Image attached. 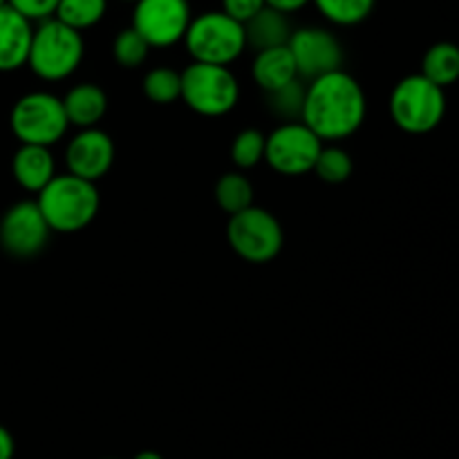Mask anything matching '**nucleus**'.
Returning a JSON list of instances; mask_svg holds the SVG:
<instances>
[{
    "label": "nucleus",
    "mask_w": 459,
    "mask_h": 459,
    "mask_svg": "<svg viewBox=\"0 0 459 459\" xmlns=\"http://www.w3.org/2000/svg\"><path fill=\"white\" fill-rule=\"evenodd\" d=\"M366 112L368 101L361 83L350 72L336 70L309 81L300 121L321 142H341L361 128Z\"/></svg>",
    "instance_id": "obj_1"
},
{
    "label": "nucleus",
    "mask_w": 459,
    "mask_h": 459,
    "mask_svg": "<svg viewBox=\"0 0 459 459\" xmlns=\"http://www.w3.org/2000/svg\"><path fill=\"white\" fill-rule=\"evenodd\" d=\"M40 213L48 222L49 231L76 233L83 231L97 218L99 197L97 184L85 182L74 175H56L36 197Z\"/></svg>",
    "instance_id": "obj_2"
},
{
    "label": "nucleus",
    "mask_w": 459,
    "mask_h": 459,
    "mask_svg": "<svg viewBox=\"0 0 459 459\" xmlns=\"http://www.w3.org/2000/svg\"><path fill=\"white\" fill-rule=\"evenodd\" d=\"M83 54V34L56 18H48L34 27L27 65L39 79L56 83L79 70Z\"/></svg>",
    "instance_id": "obj_3"
},
{
    "label": "nucleus",
    "mask_w": 459,
    "mask_h": 459,
    "mask_svg": "<svg viewBox=\"0 0 459 459\" xmlns=\"http://www.w3.org/2000/svg\"><path fill=\"white\" fill-rule=\"evenodd\" d=\"M182 43L191 54L193 63L229 67L247 49L245 25L227 16L222 9L197 13L193 16Z\"/></svg>",
    "instance_id": "obj_4"
},
{
    "label": "nucleus",
    "mask_w": 459,
    "mask_h": 459,
    "mask_svg": "<svg viewBox=\"0 0 459 459\" xmlns=\"http://www.w3.org/2000/svg\"><path fill=\"white\" fill-rule=\"evenodd\" d=\"M446 115V94L426 76H403L390 94V117L408 134H426Z\"/></svg>",
    "instance_id": "obj_5"
},
{
    "label": "nucleus",
    "mask_w": 459,
    "mask_h": 459,
    "mask_svg": "<svg viewBox=\"0 0 459 459\" xmlns=\"http://www.w3.org/2000/svg\"><path fill=\"white\" fill-rule=\"evenodd\" d=\"M182 74V101L202 117H224L238 106L240 85L229 67L191 63Z\"/></svg>",
    "instance_id": "obj_6"
},
{
    "label": "nucleus",
    "mask_w": 459,
    "mask_h": 459,
    "mask_svg": "<svg viewBox=\"0 0 459 459\" xmlns=\"http://www.w3.org/2000/svg\"><path fill=\"white\" fill-rule=\"evenodd\" d=\"M12 133L25 146H54L67 133V117L56 94L30 92L12 108Z\"/></svg>",
    "instance_id": "obj_7"
},
{
    "label": "nucleus",
    "mask_w": 459,
    "mask_h": 459,
    "mask_svg": "<svg viewBox=\"0 0 459 459\" xmlns=\"http://www.w3.org/2000/svg\"><path fill=\"white\" fill-rule=\"evenodd\" d=\"M227 240L242 260L264 264L282 251L285 231L276 215L260 206H249L229 218Z\"/></svg>",
    "instance_id": "obj_8"
},
{
    "label": "nucleus",
    "mask_w": 459,
    "mask_h": 459,
    "mask_svg": "<svg viewBox=\"0 0 459 459\" xmlns=\"http://www.w3.org/2000/svg\"><path fill=\"white\" fill-rule=\"evenodd\" d=\"M321 151V139L303 121H294V124H281L272 134H267L264 161L276 173L299 178V175L312 173Z\"/></svg>",
    "instance_id": "obj_9"
},
{
    "label": "nucleus",
    "mask_w": 459,
    "mask_h": 459,
    "mask_svg": "<svg viewBox=\"0 0 459 459\" xmlns=\"http://www.w3.org/2000/svg\"><path fill=\"white\" fill-rule=\"evenodd\" d=\"M191 21L188 0H137L130 27L151 48H173L182 43Z\"/></svg>",
    "instance_id": "obj_10"
},
{
    "label": "nucleus",
    "mask_w": 459,
    "mask_h": 459,
    "mask_svg": "<svg viewBox=\"0 0 459 459\" xmlns=\"http://www.w3.org/2000/svg\"><path fill=\"white\" fill-rule=\"evenodd\" d=\"M291 58L296 63L300 81H314L330 72L343 70V48L341 40L325 27H300L290 36Z\"/></svg>",
    "instance_id": "obj_11"
},
{
    "label": "nucleus",
    "mask_w": 459,
    "mask_h": 459,
    "mask_svg": "<svg viewBox=\"0 0 459 459\" xmlns=\"http://www.w3.org/2000/svg\"><path fill=\"white\" fill-rule=\"evenodd\" d=\"M49 227L36 202L9 206L0 220V247L13 258H34L49 240Z\"/></svg>",
    "instance_id": "obj_12"
},
{
    "label": "nucleus",
    "mask_w": 459,
    "mask_h": 459,
    "mask_svg": "<svg viewBox=\"0 0 459 459\" xmlns=\"http://www.w3.org/2000/svg\"><path fill=\"white\" fill-rule=\"evenodd\" d=\"M115 164V143L99 128L79 130L65 148L67 173L97 184Z\"/></svg>",
    "instance_id": "obj_13"
},
{
    "label": "nucleus",
    "mask_w": 459,
    "mask_h": 459,
    "mask_svg": "<svg viewBox=\"0 0 459 459\" xmlns=\"http://www.w3.org/2000/svg\"><path fill=\"white\" fill-rule=\"evenodd\" d=\"M34 25L9 4L0 9V72H13L27 65Z\"/></svg>",
    "instance_id": "obj_14"
},
{
    "label": "nucleus",
    "mask_w": 459,
    "mask_h": 459,
    "mask_svg": "<svg viewBox=\"0 0 459 459\" xmlns=\"http://www.w3.org/2000/svg\"><path fill=\"white\" fill-rule=\"evenodd\" d=\"M12 170L18 186H22L30 193H40L56 178V161H54L49 148L21 143V148L13 155Z\"/></svg>",
    "instance_id": "obj_15"
},
{
    "label": "nucleus",
    "mask_w": 459,
    "mask_h": 459,
    "mask_svg": "<svg viewBox=\"0 0 459 459\" xmlns=\"http://www.w3.org/2000/svg\"><path fill=\"white\" fill-rule=\"evenodd\" d=\"M63 101L67 124L79 130L97 128L108 110V97L101 85L97 83H79L67 90Z\"/></svg>",
    "instance_id": "obj_16"
},
{
    "label": "nucleus",
    "mask_w": 459,
    "mask_h": 459,
    "mask_svg": "<svg viewBox=\"0 0 459 459\" xmlns=\"http://www.w3.org/2000/svg\"><path fill=\"white\" fill-rule=\"evenodd\" d=\"M251 76H254L255 85L264 94L285 88L291 81L299 79V72H296V63L291 58L290 48L282 45V48L255 52L254 65H251Z\"/></svg>",
    "instance_id": "obj_17"
},
{
    "label": "nucleus",
    "mask_w": 459,
    "mask_h": 459,
    "mask_svg": "<svg viewBox=\"0 0 459 459\" xmlns=\"http://www.w3.org/2000/svg\"><path fill=\"white\" fill-rule=\"evenodd\" d=\"M291 22L287 13L276 12L272 7H264L255 13L251 21L245 22V36L247 45L254 48L255 52L272 48H282L290 43L291 36Z\"/></svg>",
    "instance_id": "obj_18"
},
{
    "label": "nucleus",
    "mask_w": 459,
    "mask_h": 459,
    "mask_svg": "<svg viewBox=\"0 0 459 459\" xmlns=\"http://www.w3.org/2000/svg\"><path fill=\"white\" fill-rule=\"evenodd\" d=\"M421 76L435 83L437 88H446L459 79V48L455 43H435L426 49L421 61Z\"/></svg>",
    "instance_id": "obj_19"
},
{
    "label": "nucleus",
    "mask_w": 459,
    "mask_h": 459,
    "mask_svg": "<svg viewBox=\"0 0 459 459\" xmlns=\"http://www.w3.org/2000/svg\"><path fill=\"white\" fill-rule=\"evenodd\" d=\"M215 202L229 215H236L254 206V186H251L249 178L238 170L224 173L215 184Z\"/></svg>",
    "instance_id": "obj_20"
},
{
    "label": "nucleus",
    "mask_w": 459,
    "mask_h": 459,
    "mask_svg": "<svg viewBox=\"0 0 459 459\" xmlns=\"http://www.w3.org/2000/svg\"><path fill=\"white\" fill-rule=\"evenodd\" d=\"M108 12V0H58L54 18L76 31L99 25Z\"/></svg>",
    "instance_id": "obj_21"
},
{
    "label": "nucleus",
    "mask_w": 459,
    "mask_h": 459,
    "mask_svg": "<svg viewBox=\"0 0 459 459\" xmlns=\"http://www.w3.org/2000/svg\"><path fill=\"white\" fill-rule=\"evenodd\" d=\"M305 88H307V85L300 79H296L291 81L290 85H285V88L264 94V99H267V110L272 112L276 119H281L282 124L300 121L303 119L305 108Z\"/></svg>",
    "instance_id": "obj_22"
},
{
    "label": "nucleus",
    "mask_w": 459,
    "mask_h": 459,
    "mask_svg": "<svg viewBox=\"0 0 459 459\" xmlns=\"http://www.w3.org/2000/svg\"><path fill=\"white\" fill-rule=\"evenodd\" d=\"M325 21L341 27H352L366 21L377 0H312Z\"/></svg>",
    "instance_id": "obj_23"
},
{
    "label": "nucleus",
    "mask_w": 459,
    "mask_h": 459,
    "mask_svg": "<svg viewBox=\"0 0 459 459\" xmlns=\"http://www.w3.org/2000/svg\"><path fill=\"white\" fill-rule=\"evenodd\" d=\"M143 94L151 99L152 103H173L182 97V74L175 72L173 67H152L146 76H143Z\"/></svg>",
    "instance_id": "obj_24"
},
{
    "label": "nucleus",
    "mask_w": 459,
    "mask_h": 459,
    "mask_svg": "<svg viewBox=\"0 0 459 459\" xmlns=\"http://www.w3.org/2000/svg\"><path fill=\"white\" fill-rule=\"evenodd\" d=\"M352 170H354V161L345 148L323 146L312 173H316L318 179H323L325 184H343L348 182Z\"/></svg>",
    "instance_id": "obj_25"
},
{
    "label": "nucleus",
    "mask_w": 459,
    "mask_h": 459,
    "mask_svg": "<svg viewBox=\"0 0 459 459\" xmlns=\"http://www.w3.org/2000/svg\"><path fill=\"white\" fill-rule=\"evenodd\" d=\"M264 143H267V137L260 130L247 128L238 133L231 143L233 164L240 170H249L258 166L264 160Z\"/></svg>",
    "instance_id": "obj_26"
},
{
    "label": "nucleus",
    "mask_w": 459,
    "mask_h": 459,
    "mask_svg": "<svg viewBox=\"0 0 459 459\" xmlns=\"http://www.w3.org/2000/svg\"><path fill=\"white\" fill-rule=\"evenodd\" d=\"M148 52H151V45L133 30V27H126L112 40V56L119 63L121 67H133L143 65V61L148 58Z\"/></svg>",
    "instance_id": "obj_27"
},
{
    "label": "nucleus",
    "mask_w": 459,
    "mask_h": 459,
    "mask_svg": "<svg viewBox=\"0 0 459 459\" xmlns=\"http://www.w3.org/2000/svg\"><path fill=\"white\" fill-rule=\"evenodd\" d=\"M7 4L30 22H43L54 18L58 0H7Z\"/></svg>",
    "instance_id": "obj_28"
},
{
    "label": "nucleus",
    "mask_w": 459,
    "mask_h": 459,
    "mask_svg": "<svg viewBox=\"0 0 459 459\" xmlns=\"http://www.w3.org/2000/svg\"><path fill=\"white\" fill-rule=\"evenodd\" d=\"M264 7H267L264 0H222V12L231 16L233 21L242 22V25L251 21Z\"/></svg>",
    "instance_id": "obj_29"
},
{
    "label": "nucleus",
    "mask_w": 459,
    "mask_h": 459,
    "mask_svg": "<svg viewBox=\"0 0 459 459\" xmlns=\"http://www.w3.org/2000/svg\"><path fill=\"white\" fill-rule=\"evenodd\" d=\"M264 3H267V7L276 9V12L287 13V16H290V13L300 12V9H303L305 4L312 3V0H264Z\"/></svg>",
    "instance_id": "obj_30"
},
{
    "label": "nucleus",
    "mask_w": 459,
    "mask_h": 459,
    "mask_svg": "<svg viewBox=\"0 0 459 459\" xmlns=\"http://www.w3.org/2000/svg\"><path fill=\"white\" fill-rule=\"evenodd\" d=\"M13 451H16V444H13L12 433L0 426V459H13Z\"/></svg>",
    "instance_id": "obj_31"
},
{
    "label": "nucleus",
    "mask_w": 459,
    "mask_h": 459,
    "mask_svg": "<svg viewBox=\"0 0 459 459\" xmlns=\"http://www.w3.org/2000/svg\"><path fill=\"white\" fill-rule=\"evenodd\" d=\"M133 459H164V457H161L157 451H142V453H137Z\"/></svg>",
    "instance_id": "obj_32"
},
{
    "label": "nucleus",
    "mask_w": 459,
    "mask_h": 459,
    "mask_svg": "<svg viewBox=\"0 0 459 459\" xmlns=\"http://www.w3.org/2000/svg\"><path fill=\"white\" fill-rule=\"evenodd\" d=\"M4 4H7V0H0V9H3Z\"/></svg>",
    "instance_id": "obj_33"
},
{
    "label": "nucleus",
    "mask_w": 459,
    "mask_h": 459,
    "mask_svg": "<svg viewBox=\"0 0 459 459\" xmlns=\"http://www.w3.org/2000/svg\"><path fill=\"white\" fill-rule=\"evenodd\" d=\"M124 3H137V0H124Z\"/></svg>",
    "instance_id": "obj_34"
},
{
    "label": "nucleus",
    "mask_w": 459,
    "mask_h": 459,
    "mask_svg": "<svg viewBox=\"0 0 459 459\" xmlns=\"http://www.w3.org/2000/svg\"><path fill=\"white\" fill-rule=\"evenodd\" d=\"M108 459H112V457H108Z\"/></svg>",
    "instance_id": "obj_35"
}]
</instances>
